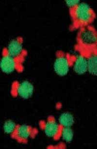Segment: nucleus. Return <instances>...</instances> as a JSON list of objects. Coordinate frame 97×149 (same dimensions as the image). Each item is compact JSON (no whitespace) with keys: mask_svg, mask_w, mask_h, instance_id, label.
<instances>
[{"mask_svg":"<svg viewBox=\"0 0 97 149\" xmlns=\"http://www.w3.org/2000/svg\"><path fill=\"white\" fill-rule=\"evenodd\" d=\"M74 8V17L82 24L90 23L94 17L93 10L86 3H80Z\"/></svg>","mask_w":97,"mask_h":149,"instance_id":"nucleus-1","label":"nucleus"},{"mask_svg":"<svg viewBox=\"0 0 97 149\" xmlns=\"http://www.w3.org/2000/svg\"><path fill=\"white\" fill-rule=\"evenodd\" d=\"M79 37L82 43L86 45H93L97 42L96 33L90 28L83 29L80 33Z\"/></svg>","mask_w":97,"mask_h":149,"instance_id":"nucleus-2","label":"nucleus"},{"mask_svg":"<svg viewBox=\"0 0 97 149\" xmlns=\"http://www.w3.org/2000/svg\"><path fill=\"white\" fill-rule=\"evenodd\" d=\"M54 69L59 76H66L69 71V62L67 59L63 57L58 58L54 62Z\"/></svg>","mask_w":97,"mask_h":149,"instance_id":"nucleus-3","label":"nucleus"},{"mask_svg":"<svg viewBox=\"0 0 97 149\" xmlns=\"http://www.w3.org/2000/svg\"><path fill=\"white\" fill-rule=\"evenodd\" d=\"M19 95L24 99H28L33 95L34 86L28 81L22 82L18 88Z\"/></svg>","mask_w":97,"mask_h":149,"instance_id":"nucleus-4","label":"nucleus"},{"mask_svg":"<svg viewBox=\"0 0 97 149\" xmlns=\"http://www.w3.org/2000/svg\"><path fill=\"white\" fill-rule=\"evenodd\" d=\"M0 67L1 71L5 73H11L15 68V63L13 58L9 55L4 56L1 61Z\"/></svg>","mask_w":97,"mask_h":149,"instance_id":"nucleus-5","label":"nucleus"},{"mask_svg":"<svg viewBox=\"0 0 97 149\" xmlns=\"http://www.w3.org/2000/svg\"><path fill=\"white\" fill-rule=\"evenodd\" d=\"M74 70L79 74H84L87 70V62L83 56H79L74 65Z\"/></svg>","mask_w":97,"mask_h":149,"instance_id":"nucleus-6","label":"nucleus"},{"mask_svg":"<svg viewBox=\"0 0 97 149\" xmlns=\"http://www.w3.org/2000/svg\"><path fill=\"white\" fill-rule=\"evenodd\" d=\"M22 51V46L21 43L17 40H12L8 46L9 55L13 58L19 56Z\"/></svg>","mask_w":97,"mask_h":149,"instance_id":"nucleus-7","label":"nucleus"},{"mask_svg":"<svg viewBox=\"0 0 97 149\" xmlns=\"http://www.w3.org/2000/svg\"><path fill=\"white\" fill-rule=\"evenodd\" d=\"M59 121L60 124L63 126L70 127L74 123V117L70 113L65 112L61 115Z\"/></svg>","mask_w":97,"mask_h":149,"instance_id":"nucleus-8","label":"nucleus"},{"mask_svg":"<svg viewBox=\"0 0 97 149\" xmlns=\"http://www.w3.org/2000/svg\"><path fill=\"white\" fill-rule=\"evenodd\" d=\"M58 125L55 122H48L45 128V133L49 137H53L57 134Z\"/></svg>","mask_w":97,"mask_h":149,"instance_id":"nucleus-9","label":"nucleus"},{"mask_svg":"<svg viewBox=\"0 0 97 149\" xmlns=\"http://www.w3.org/2000/svg\"><path fill=\"white\" fill-rule=\"evenodd\" d=\"M87 69L91 74L97 76V57L95 55L89 58L87 61Z\"/></svg>","mask_w":97,"mask_h":149,"instance_id":"nucleus-10","label":"nucleus"},{"mask_svg":"<svg viewBox=\"0 0 97 149\" xmlns=\"http://www.w3.org/2000/svg\"><path fill=\"white\" fill-rule=\"evenodd\" d=\"M18 135L19 137L23 139H27L30 135L29 128L26 125L20 126L18 130Z\"/></svg>","mask_w":97,"mask_h":149,"instance_id":"nucleus-11","label":"nucleus"},{"mask_svg":"<svg viewBox=\"0 0 97 149\" xmlns=\"http://www.w3.org/2000/svg\"><path fill=\"white\" fill-rule=\"evenodd\" d=\"M63 139L66 142H71L73 138V132L70 127H66L62 132Z\"/></svg>","mask_w":97,"mask_h":149,"instance_id":"nucleus-12","label":"nucleus"},{"mask_svg":"<svg viewBox=\"0 0 97 149\" xmlns=\"http://www.w3.org/2000/svg\"><path fill=\"white\" fill-rule=\"evenodd\" d=\"M16 128V124L11 120H7L5 122L4 125V132L7 134L12 133Z\"/></svg>","mask_w":97,"mask_h":149,"instance_id":"nucleus-13","label":"nucleus"},{"mask_svg":"<svg viewBox=\"0 0 97 149\" xmlns=\"http://www.w3.org/2000/svg\"><path fill=\"white\" fill-rule=\"evenodd\" d=\"M66 4L70 8H75L80 3V1H66Z\"/></svg>","mask_w":97,"mask_h":149,"instance_id":"nucleus-14","label":"nucleus"}]
</instances>
